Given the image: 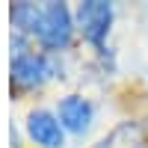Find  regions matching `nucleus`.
<instances>
[{"label":"nucleus","instance_id":"obj_5","mask_svg":"<svg viewBox=\"0 0 148 148\" xmlns=\"http://www.w3.org/2000/svg\"><path fill=\"white\" fill-rule=\"evenodd\" d=\"M92 121V104L80 95H68L59 101V125L71 133H83Z\"/></svg>","mask_w":148,"mask_h":148},{"label":"nucleus","instance_id":"obj_4","mask_svg":"<svg viewBox=\"0 0 148 148\" xmlns=\"http://www.w3.org/2000/svg\"><path fill=\"white\" fill-rule=\"evenodd\" d=\"M27 133L33 136V142H39L45 148H59L62 145V125L59 116L47 113V110H33L27 116Z\"/></svg>","mask_w":148,"mask_h":148},{"label":"nucleus","instance_id":"obj_2","mask_svg":"<svg viewBox=\"0 0 148 148\" xmlns=\"http://www.w3.org/2000/svg\"><path fill=\"white\" fill-rule=\"evenodd\" d=\"M110 24H113V6L104 0H86L77 6V27L83 33V39L92 42L95 47H101V42L107 39Z\"/></svg>","mask_w":148,"mask_h":148},{"label":"nucleus","instance_id":"obj_7","mask_svg":"<svg viewBox=\"0 0 148 148\" xmlns=\"http://www.w3.org/2000/svg\"><path fill=\"white\" fill-rule=\"evenodd\" d=\"M39 21H42V6L36 3H15L12 6V24L21 33H39Z\"/></svg>","mask_w":148,"mask_h":148},{"label":"nucleus","instance_id":"obj_1","mask_svg":"<svg viewBox=\"0 0 148 148\" xmlns=\"http://www.w3.org/2000/svg\"><path fill=\"white\" fill-rule=\"evenodd\" d=\"M39 42L45 47H65L71 42V12L65 3H45L39 21Z\"/></svg>","mask_w":148,"mask_h":148},{"label":"nucleus","instance_id":"obj_6","mask_svg":"<svg viewBox=\"0 0 148 148\" xmlns=\"http://www.w3.org/2000/svg\"><path fill=\"white\" fill-rule=\"evenodd\" d=\"M95 148H142V127L136 121H121Z\"/></svg>","mask_w":148,"mask_h":148},{"label":"nucleus","instance_id":"obj_3","mask_svg":"<svg viewBox=\"0 0 148 148\" xmlns=\"http://www.w3.org/2000/svg\"><path fill=\"white\" fill-rule=\"evenodd\" d=\"M51 77V62L36 53V51H21L12 59V80L18 86H39Z\"/></svg>","mask_w":148,"mask_h":148}]
</instances>
